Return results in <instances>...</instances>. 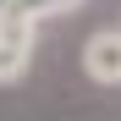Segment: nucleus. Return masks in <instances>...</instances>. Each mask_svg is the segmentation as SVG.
<instances>
[{
	"instance_id": "3",
	"label": "nucleus",
	"mask_w": 121,
	"mask_h": 121,
	"mask_svg": "<svg viewBox=\"0 0 121 121\" xmlns=\"http://www.w3.org/2000/svg\"><path fill=\"white\" fill-rule=\"evenodd\" d=\"M72 6H83V0H50V11H72Z\"/></svg>"
},
{
	"instance_id": "4",
	"label": "nucleus",
	"mask_w": 121,
	"mask_h": 121,
	"mask_svg": "<svg viewBox=\"0 0 121 121\" xmlns=\"http://www.w3.org/2000/svg\"><path fill=\"white\" fill-rule=\"evenodd\" d=\"M6 6H11V0H0V17H6Z\"/></svg>"
},
{
	"instance_id": "2",
	"label": "nucleus",
	"mask_w": 121,
	"mask_h": 121,
	"mask_svg": "<svg viewBox=\"0 0 121 121\" xmlns=\"http://www.w3.org/2000/svg\"><path fill=\"white\" fill-rule=\"evenodd\" d=\"M83 66H88L94 83H105V88L121 83V28H99L83 44Z\"/></svg>"
},
{
	"instance_id": "1",
	"label": "nucleus",
	"mask_w": 121,
	"mask_h": 121,
	"mask_svg": "<svg viewBox=\"0 0 121 121\" xmlns=\"http://www.w3.org/2000/svg\"><path fill=\"white\" fill-rule=\"evenodd\" d=\"M33 60V22L28 17H0V83H17Z\"/></svg>"
}]
</instances>
